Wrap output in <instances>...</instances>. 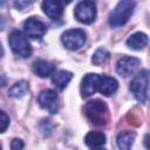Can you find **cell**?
Returning <instances> with one entry per match:
<instances>
[{"mask_svg":"<svg viewBox=\"0 0 150 150\" xmlns=\"http://www.w3.org/2000/svg\"><path fill=\"white\" fill-rule=\"evenodd\" d=\"M33 71L40 77H48L55 73V66L46 60H36L33 63Z\"/></svg>","mask_w":150,"mask_h":150,"instance_id":"cell-13","label":"cell"},{"mask_svg":"<svg viewBox=\"0 0 150 150\" xmlns=\"http://www.w3.org/2000/svg\"><path fill=\"white\" fill-rule=\"evenodd\" d=\"M127 45L129 48L135 49V50H141L143 49L146 45H148V35L142 33V32H137L131 34L128 40H127Z\"/></svg>","mask_w":150,"mask_h":150,"instance_id":"cell-14","label":"cell"},{"mask_svg":"<svg viewBox=\"0 0 150 150\" xmlns=\"http://www.w3.org/2000/svg\"><path fill=\"white\" fill-rule=\"evenodd\" d=\"M148 82H149V71L143 70L137 74L130 83V90L141 103H145L148 100Z\"/></svg>","mask_w":150,"mask_h":150,"instance_id":"cell-4","label":"cell"},{"mask_svg":"<svg viewBox=\"0 0 150 150\" xmlns=\"http://www.w3.org/2000/svg\"><path fill=\"white\" fill-rule=\"evenodd\" d=\"M84 114L95 125L102 127L109 122V109L107 104L101 100L89 101L84 105Z\"/></svg>","mask_w":150,"mask_h":150,"instance_id":"cell-1","label":"cell"},{"mask_svg":"<svg viewBox=\"0 0 150 150\" xmlns=\"http://www.w3.org/2000/svg\"><path fill=\"white\" fill-rule=\"evenodd\" d=\"M9 46L14 54L21 57H28L32 54V47L27 40V36L20 30H13L8 38Z\"/></svg>","mask_w":150,"mask_h":150,"instance_id":"cell-3","label":"cell"},{"mask_svg":"<svg viewBox=\"0 0 150 150\" xmlns=\"http://www.w3.org/2000/svg\"><path fill=\"white\" fill-rule=\"evenodd\" d=\"M25 33L30 39H41L46 33V25L35 16L27 19L23 23Z\"/></svg>","mask_w":150,"mask_h":150,"instance_id":"cell-8","label":"cell"},{"mask_svg":"<svg viewBox=\"0 0 150 150\" xmlns=\"http://www.w3.org/2000/svg\"><path fill=\"white\" fill-rule=\"evenodd\" d=\"M60 1H61L62 4H69V2L71 1V0H60Z\"/></svg>","mask_w":150,"mask_h":150,"instance_id":"cell-25","label":"cell"},{"mask_svg":"<svg viewBox=\"0 0 150 150\" xmlns=\"http://www.w3.org/2000/svg\"><path fill=\"white\" fill-rule=\"evenodd\" d=\"M73 79V74L70 71H67V70H60L59 73L54 74L53 79H52V82L53 84L59 88V89H63L68 86V83L70 82V80Z\"/></svg>","mask_w":150,"mask_h":150,"instance_id":"cell-17","label":"cell"},{"mask_svg":"<svg viewBox=\"0 0 150 150\" xmlns=\"http://www.w3.org/2000/svg\"><path fill=\"white\" fill-rule=\"evenodd\" d=\"M84 142L89 148H103L105 145V135L101 131H89L84 137Z\"/></svg>","mask_w":150,"mask_h":150,"instance_id":"cell-15","label":"cell"},{"mask_svg":"<svg viewBox=\"0 0 150 150\" xmlns=\"http://www.w3.org/2000/svg\"><path fill=\"white\" fill-rule=\"evenodd\" d=\"M11 148L13 150H20V149L23 148V142L21 139H19V138H14L12 141V143H11Z\"/></svg>","mask_w":150,"mask_h":150,"instance_id":"cell-22","label":"cell"},{"mask_svg":"<svg viewBox=\"0 0 150 150\" xmlns=\"http://www.w3.org/2000/svg\"><path fill=\"white\" fill-rule=\"evenodd\" d=\"M118 88V83L116 81V79L108 76V75H103L100 76L98 79V86H97V90L104 95V96H110L112 95Z\"/></svg>","mask_w":150,"mask_h":150,"instance_id":"cell-11","label":"cell"},{"mask_svg":"<svg viewBox=\"0 0 150 150\" xmlns=\"http://www.w3.org/2000/svg\"><path fill=\"white\" fill-rule=\"evenodd\" d=\"M75 18L82 23H91L96 18V5L93 0H82L75 8Z\"/></svg>","mask_w":150,"mask_h":150,"instance_id":"cell-5","label":"cell"},{"mask_svg":"<svg viewBox=\"0 0 150 150\" xmlns=\"http://www.w3.org/2000/svg\"><path fill=\"white\" fill-rule=\"evenodd\" d=\"M98 79H100V75L93 74V73H89L83 77L81 83V94L83 97H89L97 91Z\"/></svg>","mask_w":150,"mask_h":150,"instance_id":"cell-10","label":"cell"},{"mask_svg":"<svg viewBox=\"0 0 150 150\" xmlns=\"http://www.w3.org/2000/svg\"><path fill=\"white\" fill-rule=\"evenodd\" d=\"M135 1L134 0H120L116 7L109 15V25L112 28L121 27L128 22L130 16L135 9Z\"/></svg>","mask_w":150,"mask_h":150,"instance_id":"cell-2","label":"cell"},{"mask_svg":"<svg viewBox=\"0 0 150 150\" xmlns=\"http://www.w3.org/2000/svg\"><path fill=\"white\" fill-rule=\"evenodd\" d=\"M6 2H7V0H0V7L5 6V5H6Z\"/></svg>","mask_w":150,"mask_h":150,"instance_id":"cell-24","label":"cell"},{"mask_svg":"<svg viewBox=\"0 0 150 150\" xmlns=\"http://www.w3.org/2000/svg\"><path fill=\"white\" fill-rule=\"evenodd\" d=\"M8 125H9V117H8V115L5 111L0 110V134L6 131Z\"/></svg>","mask_w":150,"mask_h":150,"instance_id":"cell-20","label":"cell"},{"mask_svg":"<svg viewBox=\"0 0 150 150\" xmlns=\"http://www.w3.org/2000/svg\"><path fill=\"white\" fill-rule=\"evenodd\" d=\"M4 28H5V19L0 14V30H4Z\"/></svg>","mask_w":150,"mask_h":150,"instance_id":"cell-23","label":"cell"},{"mask_svg":"<svg viewBox=\"0 0 150 150\" xmlns=\"http://www.w3.org/2000/svg\"><path fill=\"white\" fill-rule=\"evenodd\" d=\"M42 9H43L45 14L53 20L59 19L63 12L62 2L60 0H43L42 1Z\"/></svg>","mask_w":150,"mask_h":150,"instance_id":"cell-12","label":"cell"},{"mask_svg":"<svg viewBox=\"0 0 150 150\" xmlns=\"http://www.w3.org/2000/svg\"><path fill=\"white\" fill-rule=\"evenodd\" d=\"M108 59H109V52H108L105 48H98V49L94 53L91 61H93L94 64L101 66V64H103Z\"/></svg>","mask_w":150,"mask_h":150,"instance_id":"cell-19","label":"cell"},{"mask_svg":"<svg viewBox=\"0 0 150 150\" xmlns=\"http://www.w3.org/2000/svg\"><path fill=\"white\" fill-rule=\"evenodd\" d=\"M34 0H14V7L19 11H23L25 8L29 7Z\"/></svg>","mask_w":150,"mask_h":150,"instance_id":"cell-21","label":"cell"},{"mask_svg":"<svg viewBox=\"0 0 150 150\" xmlns=\"http://www.w3.org/2000/svg\"><path fill=\"white\" fill-rule=\"evenodd\" d=\"M86 33L82 29H69L66 30L61 36L63 46L70 50L80 49L86 43Z\"/></svg>","mask_w":150,"mask_h":150,"instance_id":"cell-6","label":"cell"},{"mask_svg":"<svg viewBox=\"0 0 150 150\" xmlns=\"http://www.w3.org/2000/svg\"><path fill=\"white\" fill-rule=\"evenodd\" d=\"M4 55V49H2V47H1V45H0V57Z\"/></svg>","mask_w":150,"mask_h":150,"instance_id":"cell-26","label":"cell"},{"mask_svg":"<svg viewBox=\"0 0 150 150\" xmlns=\"http://www.w3.org/2000/svg\"><path fill=\"white\" fill-rule=\"evenodd\" d=\"M0 149H1V144H0Z\"/></svg>","mask_w":150,"mask_h":150,"instance_id":"cell-27","label":"cell"},{"mask_svg":"<svg viewBox=\"0 0 150 150\" xmlns=\"http://www.w3.org/2000/svg\"><path fill=\"white\" fill-rule=\"evenodd\" d=\"M28 91V84L26 81H19L15 84H13L12 88H9L8 90V95L11 97L14 98H19L26 95V93Z\"/></svg>","mask_w":150,"mask_h":150,"instance_id":"cell-18","label":"cell"},{"mask_svg":"<svg viewBox=\"0 0 150 150\" xmlns=\"http://www.w3.org/2000/svg\"><path fill=\"white\" fill-rule=\"evenodd\" d=\"M38 103L50 114H56L59 110V97L53 89H45L38 96Z\"/></svg>","mask_w":150,"mask_h":150,"instance_id":"cell-7","label":"cell"},{"mask_svg":"<svg viewBox=\"0 0 150 150\" xmlns=\"http://www.w3.org/2000/svg\"><path fill=\"white\" fill-rule=\"evenodd\" d=\"M135 137H136V134L134 131H121L116 137L117 146L124 150L130 149L135 141Z\"/></svg>","mask_w":150,"mask_h":150,"instance_id":"cell-16","label":"cell"},{"mask_svg":"<svg viewBox=\"0 0 150 150\" xmlns=\"http://www.w3.org/2000/svg\"><path fill=\"white\" fill-rule=\"evenodd\" d=\"M138 66H139L138 59L131 57V56H123L116 63V71L121 76L128 77L135 73V70L138 68Z\"/></svg>","mask_w":150,"mask_h":150,"instance_id":"cell-9","label":"cell"}]
</instances>
